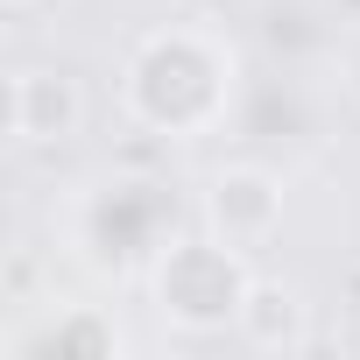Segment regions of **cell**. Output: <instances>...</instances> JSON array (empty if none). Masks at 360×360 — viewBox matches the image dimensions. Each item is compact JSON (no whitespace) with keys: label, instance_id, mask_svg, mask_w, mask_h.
Here are the masks:
<instances>
[{"label":"cell","instance_id":"3957f363","mask_svg":"<svg viewBox=\"0 0 360 360\" xmlns=\"http://www.w3.org/2000/svg\"><path fill=\"white\" fill-rule=\"evenodd\" d=\"M85 120V92L71 71H50V64H29L15 71L8 85V127L22 148H50V141H71Z\"/></svg>","mask_w":360,"mask_h":360},{"label":"cell","instance_id":"6da1fadb","mask_svg":"<svg viewBox=\"0 0 360 360\" xmlns=\"http://www.w3.org/2000/svg\"><path fill=\"white\" fill-rule=\"evenodd\" d=\"M233 71L240 64L212 29H155L134 43L120 71V106L162 141H198L226 120Z\"/></svg>","mask_w":360,"mask_h":360},{"label":"cell","instance_id":"277c9868","mask_svg":"<svg viewBox=\"0 0 360 360\" xmlns=\"http://www.w3.org/2000/svg\"><path fill=\"white\" fill-rule=\"evenodd\" d=\"M205 219H212V233L226 240V248H240V255H255L276 226H283V184L269 169H219L212 176V191H205Z\"/></svg>","mask_w":360,"mask_h":360},{"label":"cell","instance_id":"7a4b0ae2","mask_svg":"<svg viewBox=\"0 0 360 360\" xmlns=\"http://www.w3.org/2000/svg\"><path fill=\"white\" fill-rule=\"evenodd\" d=\"M155 283V304L176 318V325H226L248 311L255 297V276H248V255L226 248L219 233L212 240H169L148 269Z\"/></svg>","mask_w":360,"mask_h":360},{"label":"cell","instance_id":"5b68a950","mask_svg":"<svg viewBox=\"0 0 360 360\" xmlns=\"http://www.w3.org/2000/svg\"><path fill=\"white\" fill-rule=\"evenodd\" d=\"M8 8H36V0H8Z\"/></svg>","mask_w":360,"mask_h":360}]
</instances>
